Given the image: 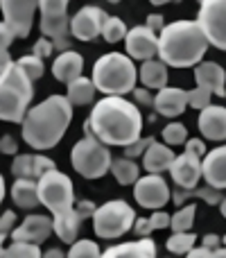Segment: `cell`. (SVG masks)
<instances>
[{
    "label": "cell",
    "mask_w": 226,
    "mask_h": 258,
    "mask_svg": "<svg viewBox=\"0 0 226 258\" xmlns=\"http://www.w3.org/2000/svg\"><path fill=\"white\" fill-rule=\"evenodd\" d=\"M84 129L86 134L100 138L104 145L127 147L140 138V109L120 95H107L100 102H95Z\"/></svg>",
    "instance_id": "1"
},
{
    "label": "cell",
    "mask_w": 226,
    "mask_h": 258,
    "mask_svg": "<svg viewBox=\"0 0 226 258\" xmlns=\"http://www.w3.org/2000/svg\"><path fill=\"white\" fill-rule=\"evenodd\" d=\"M34 156L36 154H18V156H14V163H12V174L14 177L16 179H36Z\"/></svg>",
    "instance_id": "33"
},
{
    "label": "cell",
    "mask_w": 226,
    "mask_h": 258,
    "mask_svg": "<svg viewBox=\"0 0 226 258\" xmlns=\"http://www.w3.org/2000/svg\"><path fill=\"white\" fill-rule=\"evenodd\" d=\"M213 258H226V247H217V249H213Z\"/></svg>",
    "instance_id": "51"
},
{
    "label": "cell",
    "mask_w": 226,
    "mask_h": 258,
    "mask_svg": "<svg viewBox=\"0 0 226 258\" xmlns=\"http://www.w3.org/2000/svg\"><path fill=\"white\" fill-rule=\"evenodd\" d=\"M201 170H204V181L208 186L224 190L226 188V145L210 150L201 159Z\"/></svg>",
    "instance_id": "18"
},
{
    "label": "cell",
    "mask_w": 226,
    "mask_h": 258,
    "mask_svg": "<svg viewBox=\"0 0 226 258\" xmlns=\"http://www.w3.org/2000/svg\"><path fill=\"white\" fill-rule=\"evenodd\" d=\"M52 50H54V43L52 41L48 39V36H45V39H39L34 43V48H32V54H36V57H50V54H52Z\"/></svg>",
    "instance_id": "41"
},
{
    "label": "cell",
    "mask_w": 226,
    "mask_h": 258,
    "mask_svg": "<svg viewBox=\"0 0 226 258\" xmlns=\"http://www.w3.org/2000/svg\"><path fill=\"white\" fill-rule=\"evenodd\" d=\"M107 3H113V5H118V3H122V0H107Z\"/></svg>",
    "instance_id": "56"
},
{
    "label": "cell",
    "mask_w": 226,
    "mask_h": 258,
    "mask_svg": "<svg viewBox=\"0 0 226 258\" xmlns=\"http://www.w3.org/2000/svg\"><path fill=\"white\" fill-rule=\"evenodd\" d=\"M68 3L70 0H39L41 9V32L43 36H50L54 43V50H70V18H68Z\"/></svg>",
    "instance_id": "9"
},
{
    "label": "cell",
    "mask_w": 226,
    "mask_h": 258,
    "mask_svg": "<svg viewBox=\"0 0 226 258\" xmlns=\"http://www.w3.org/2000/svg\"><path fill=\"white\" fill-rule=\"evenodd\" d=\"M66 86H68L66 98L72 107H86V104L93 102L95 93H98L93 80H86V77H77V80H72L70 84H66Z\"/></svg>",
    "instance_id": "27"
},
{
    "label": "cell",
    "mask_w": 226,
    "mask_h": 258,
    "mask_svg": "<svg viewBox=\"0 0 226 258\" xmlns=\"http://www.w3.org/2000/svg\"><path fill=\"white\" fill-rule=\"evenodd\" d=\"M188 107V91L177 86H165L154 95V109L165 118H177Z\"/></svg>",
    "instance_id": "17"
},
{
    "label": "cell",
    "mask_w": 226,
    "mask_h": 258,
    "mask_svg": "<svg viewBox=\"0 0 226 258\" xmlns=\"http://www.w3.org/2000/svg\"><path fill=\"white\" fill-rule=\"evenodd\" d=\"M5 23L12 27L16 39H25L32 32L34 12L39 9V0H0Z\"/></svg>",
    "instance_id": "12"
},
{
    "label": "cell",
    "mask_w": 226,
    "mask_h": 258,
    "mask_svg": "<svg viewBox=\"0 0 226 258\" xmlns=\"http://www.w3.org/2000/svg\"><path fill=\"white\" fill-rule=\"evenodd\" d=\"M219 209H222V215H224V218H226V197H224V200H222V204H219Z\"/></svg>",
    "instance_id": "55"
},
{
    "label": "cell",
    "mask_w": 226,
    "mask_h": 258,
    "mask_svg": "<svg viewBox=\"0 0 226 258\" xmlns=\"http://www.w3.org/2000/svg\"><path fill=\"white\" fill-rule=\"evenodd\" d=\"M133 200L142 206V209L161 211L170 200H172V190L165 183L161 174H147L140 177L133 183Z\"/></svg>",
    "instance_id": "11"
},
{
    "label": "cell",
    "mask_w": 226,
    "mask_h": 258,
    "mask_svg": "<svg viewBox=\"0 0 226 258\" xmlns=\"http://www.w3.org/2000/svg\"><path fill=\"white\" fill-rule=\"evenodd\" d=\"M14 220H16V215H14V211H5L3 215H0V236H12L14 231Z\"/></svg>",
    "instance_id": "42"
},
{
    "label": "cell",
    "mask_w": 226,
    "mask_h": 258,
    "mask_svg": "<svg viewBox=\"0 0 226 258\" xmlns=\"http://www.w3.org/2000/svg\"><path fill=\"white\" fill-rule=\"evenodd\" d=\"M140 82L145 84V89H165L168 86V63L161 61V59H147L142 61L140 66V73H138Z\"/></svg>",
    "instance_id": "25"
},
{
    "label": "cell",
    "mask_w": 226,
    "mask_h": 258,
    "mask_svg": "<svg viewBox=\"0 0 226 258\" xmlns=\"http://www.w3.org/2000/svg\"><path fill=\"white\" fill-rule=\"evenodd\" d=\"M210 98H213V91L204 89V86H197V89L188 91V104H190L192 109H199V111L210 107Z\"/></svg>",
    "instance_id": "38"
},
{
    "label": "cell",
    "mask_w": 226,
    "mask_h": 258,
    "mask_svg": "<svg viewBox=\"0 0 226 258\" xmlns=\"http://www.w3.org/2000/svg\"><path fill=\"white\" fill-rule=\"evenodd\" d=\"M186 152H188V154L199 156V159H204V156L208 154V152H206L204 141H199V138H188V141H186Z\"/></svg>",
    "instance_id": "43"
},
{
    "label": "cell",
    "mask_w": 226,
    "mask_h": 258,
    "mask_svg": "<svg viewBox=\"0 0 226 258\" xmlns=\"http://www.w3.org/2000/svg\"><path fill=\"white\" fill-rule=\"evenodd\" d=\"M199 132L208 141H226V107L210 104L199 113Z\"/></svg>",
    "instance_id": "19"
},
{
    "label": "cell",
    "mask_w": 226,
    "mask_h": 258,
    "mask_svg": "<svg viewBox=\"0 0 226 258\" xmlns=\"http://www.w3.org/2000/svg\"><path fill=\"white\" fill-rule=\"evenodd\" d=\"M82 68H84V57L75 50H66L61 52L52 63V75L63 84H70L72 80L82 77Z\"/></svg>",
    "instance_id": "22"
},
{
    "label": "cell",
    "mask_w": 226,
    "mask_h": 258,
    "mask_svg": "<svg viewBox=\"0 0 226 258\" xmlns=\"http://www.w3.org/2000/svg\"><path fill=\"white\" fill-rule=\"evenodd\" d=\"M147 27H149L152 32H159V30H163V16L161 14H149L147 16Z\"/></svg>",
    "instance_id": "47"
},
{
    "label": "cell",
    "mask_w": 226,
    "mask_h": 258,
    "mask_svg": "<svg viewBox=\"0 0 226 258\" xmlns=\"http://www.w3.org/2000/svg\"><path fill=\"white\" fill-rule=\"evenodd\" d=\"M127 32H129L127 25H124V21L120 16H109L102 25V36L107 43H118V41L127 39Z\"/></svg>",
    "instance_id": "31"
},
{
    "label": "cell",
    "mask_w": 226,
    "mask_h": 258,
    "mask_svg": "<svg viewBox=\"0 0 226 258\" xmlns=\"http://www.w3.org/2000/svg\"><path fill=\"white\" fill-rule=\"evenodd\" d=\"M14 39H16V34L12 32V27H9L5 21H0V57L7 54V48L12 45Z\"/></svg>",
    "instance_id": "40"
},
{
    "label": "cell",
    "mask_w": 226,
    "mask_h": 258,
    "mask_svg": "<svg viewBox=\"0 0 226 258\" xmlns=\"http://www.w3.org/2000/svg\"><path fill=\"white\" fill-rule=\"evenodd\" d=\"M170 177L177 183V188H197L199 179H204V170H201V159L195 154L183 152L181 156L174 159L170 165Z\"/></svg>",
    "instance_id": "15"
},
{
    "label": "cell",
    "mask_w": 226,
    "mask_h": 258,
    "mask_svg": "<svg viewBox=\"0 0 226 258\" xmlns=\"http://www.w3.org/2000/svg\"><path fill=\"white\" fill-rule=\"evenodd\" d=\"M111 172L120 186H131V183H136L138 179H140V168H138V163L133 159H127V156L113 159Z\"/></svg>",
    "instance_id": "28"
},
{
    "label": "cell",
    "mask_w": 226,
    "mask_h": 258,
    "mask_svg": "<svg viewBox=\"0 0 226 258\" xmlns=\"http://www.w3.org/2000/svg\"><path fill=\"white\" fill-rule=\"evenodd\" d=\"M170 220H172V215H168L165 211H156V213L149 215V218L136 220V222H133V233H136L138 238H149L156 229L170 227Z\"/></svg>",
    "instance_id": "29"
},
{
    "label": "cell",
    "mask_w": 226,
    "mask_h": 258,
    "mask_svg": "<svg viewBox=\"0 0 226 258\" xmlns=\"http://www.w3.org/2000/svg\"><path fill=\"white\" fill-rule=\"evenodd\" d=\"M124 48H127V54L131 59L147 61V59H154L159 54V36L147 25H136L127 32Z\"/></svg>",
    "instance_id": "14"
},
{
    "label": "cell",
    "mask_w": 226,
    "mask_h": 258,
    "mask_svg": "<svg viewBox=\"0 0 226 258\" xmlns=\"http://www.w3.org/2000/svg\"><path fill=\"white\" fill-rule=\"evenodd\" d=\"M177 3H179V0H177Z\"/></svg>",
    "instance_id": "59"
},
{
    "label": "cell",
    "mask_w": 226,
    "mask_h": 258,
    "mask_svg": "<svg viewBox=\"0 0 226 258\" xmlns=\"http://www.w3.org/2000/svg\"><path fill=\"white\" fill-rule=\"evenodd\" d=\"M3 258H43V251L39 249V245H32V242H12L5 249Z\"/></svg>",
    "instance_id": "34"
},
{
    "label": "cell",
    "mask_w": 226,
    "mask_h": 258,
    "mask_svg": "<svg viewBox=\"0 0 226 258\" xmlns=\"http://www.w3.org/2000/svg\"><path fill=\"white\" fill-rule=\"evenodd\" d=\"M66 258H102V251H100L98 242L93 240H77L72 242Z\"/></svg>",
    "instance_id": "35"
},
{
    "label": "cell",
    "mask_w": 226,
    "mask_h": 258,
    "mask_svg": "<svg viewBox=\"0 0 226 258\" xmlns=\"http://www.w3.org/2000/svg\"><path fill=\"white\" fill-rule=\"evenodd\" d=\"M16 150H18V145H16V141H14L12 136H3L0 138V152L3 154H16Z\"/></svg>",
    "instance_id": "45"
},
{
    "label": "cell",
    "mask_w": 226,
    "mask_h": 258,
    "mask_svg": "<svg viewBox=\"0 0 226 258\" xmlns=\"http://www.w3.org/2000/svg\"><path fill=\"white\" fill-rule=\"evenodd\" d=\"M195 240H197L195 233L179 231V233H172V236L168 238L165 247H168V251H172V254H188V251L195 247Z\"/></svg>",
    "instance_id": "32"
},
{
    "label": "cell",
    "mask_w": 226,
    "mask_h": 258,
    "mask_svg": "<svg viewBox=\"0 0 226 258\" xmlns=\"http://www.w3.org/2000/svg\"><path fill=\"white\" fill-rule=\"evenodd\" d=\"M201 240H204V247H208V249H217V247L222 245V238L215 236V233H208V236H204Z\"/></svg>",
    "instance_id": "49"
},
{
    "label": "cell",
    "mask_w": 226,
    "mask_h": 258,
    "mask_svg": "<svg viewBox=\"0 0 226 258\" xmlns=\"http://www.w3.org/2000/svg\"><path fill=\"white\" fill-rule=\"evenodd\" d=\"M152 143H154V138H138L136 143H131V145L124 147V156H127V159H136V156L145 154L147 147H149Z\"/></svg>",
    "instance_id": "39"
},
{
    "label": "cell",
    "mask_w": 226,
    "mask_h": 258,
    "mask_svg": "<svg viewBox=\"0 0 226 258\" xmlns=\"http://www.w3.org/2000/svg\"><path fill=\"white\" fill-rule=\"evenodd\" d=\"M43 258H66V254L61 249H57V247H52V249L43 251Z\"/></svg>",
    "instance_id": "50"
},
{
    "label": "cell",
    "mask_w": 226,
    "mask_h": 258,
    "mask_svg": "<svg viewBox=\"0 0 226 258\" xmlns=\"http://www.w3.org/2000/svg\"><path fill=\"white\" fill-rule=\"evenodd\" d=\"M3 68H5V63H0V73H3Z\"/></svg>",
    "instance_id": "57"
},
{
    "label": "cell",
    "mask_w": 226,
    "mask_h": 258,
    "mask_svg": "<svg viewBox=\"0 0 226 258\" xmlns=\"http://www.w3.org/2000/svg\"><path fill=\"white\" fill-rule=\"evenodd\" d=\"M39 186V202L52 215H61L75 209V188L68 174L59 172L57 168L45 172L36 181Z\"/></svg>",
    "instance_id": "7"
},
{
    "label": "cell",
    "mask_w": 226,
    "mask_h": 258,
    "mask_svg": "<svg viewBox=\"0 0 226 258\" xmlns=\"http://www.w3.org/2000/svg\"><path fill=\"white\" fill-rule=\"evenodd\" d=\"M138 71L133 66V59L122 52H109L95 61L93 66V84L100 93L120 95L124 98L136 89Z\"/></svg>",
    "instance_id": "5"
},
{
    "label": "cell",
    "mask_w": 226,
    "mask_h": 258,
    "mask_svg": "<svg viewBox=\"0 0 226 258\" xmlns=\"http://www.w3.org/2000/svg\"><path fill=\"white\" fill-rule=\"evenodd\" d=\"M72 122V104L66 95H50L27 111L21 122L23 141L30 147L43 152L54 147L63 138L68 125Z\"/></svg>",
    "instance_id": "2"
},
{
    "label": "cell",
    "mask_w": 226,
    "mask_h": 258,
    "mask_svg": "<svg viewBox=\"0 0 226 258\" xmlns=\"http://www.w3.org/2000/svg\"><path fill=\"white\" fill-rule=\"evenodd\" d=\"M75 209H77V213L82 215V218H93L95 215V211H98V206L93 204V202H89V200H84V202H80V204H75Z\"/></svg>",
    "instance_id": "44"
},
{
    "label": "cell",
    "mask_w": 226,
    "mask_h": 258,
    "mask_svg": "<svg viewBox=\"0 0 226 258\" xmlns=\"http://www.w3.org/2000/svg\"><path fill=\"white\" fill-rule=\"evenodd\" d=\"M12 200L16 202V206L23 211L36 209V206L41 204L36 179H16V181H14V188H12Z\"/></svg>",
    "instance_id": "26"
},
{
    "label": "cell",
    "mask_w": 226,
    "mask_h": 258,
    "mask_svg": "<svg viewBox=\"0 0 226 258\" xmlns=\"http://www.w3.org/2000/svg\"><path fill=\"white\" fill-rule=\"evenodd\" d=\"M174 152L170 150V145H165V143H152L149 147H147V152L142 154V168L147 170L149 174H161L165 172V170H170V165L174 163Z\"/></svg>",
    "instance_id": "23"
},
{
    "label": "cell",
    "mask_w": 226,
    "mask_h": 258,
    "mask_svg": "<svg viewBox=\"0 0 226 258\" xmlns=\"http://www.w3.org/2000/svg\"><path fill=\"white\" fill-rule=\"evenodd\" d=\"M102 258H156V242L152 238H140L133 242L109 247Z\"/></svg>",
    "instance_id": "21"
},
{
    "label": "cell",
    "mask_w": 226,
    "mask_h": 258,
    "mask_svg": "<svg viewBox=\"0 0 226 258\" xmlns=\"http://www.w3.org/2000/svg\"><path fill=\"white\" fill-rule=\"evenodd\" d=\"M3 200H5V179L0 174V204H3Z\"/></svg>",
    "instance_id": "52"
},
{
    "label": "cell",
    "mask_w": 226,
    "mask_h": 258,
    "mask_svg": "<svg viewBox=\"0 0 226 258\" xmlns=\"http://www.w3.org/2000/svg\"><path fill=\"white\" fill-rule=\"evenodd\" d=\"M186 258H213V249H208V247H199V249H195V247H192V249L186 254Z\"/></svg>",
    "instance_id": "48"
},
{
    "label": "cell",
    "mask_w": 226,
    "mask_h": 258,
    "mask_svg": "<svg viewBox=\"0 0 226 258\" xmlns=\"http://www.w3.org/2000/svg\"><path fill=\"white\" fill-rule=\"evenodd\" d=\"M50 233H54L52 220L48 215H27L21 222V227H16L12 231L14 242H32V245H41L50 238Z\"/></svg>",
    "instance_id": "16"
},
{
    "label": "cell",
    "mask_w": 226,
    "mask_h": 258,
    "mask_svg": "<svg viewBox=\"0 0 226 258\" xmlns=\"http://www.w3.org/2000/svg\"><path fill=\"white\" fill-rule=\"evenodd\" d=\"M197 23L217 50H226V0H201Z\"/></svg>",
    "instance_id": "10"
},
{
    "label": "cell",
    "mask_w": 226,
    "mask_h": 258,
    "mask_svg": "<svg viewBox=\"0 0 226 258\" xmlns=\"http://www.w3.org/2000/svg\"><path fill=\"white\" fill-rule=\"evenodd\" d=\"M70 163L84 179H100L111 170L113 156L109 152V145H104L93 134H86L72 145Z\"/></svg>",
    "instance_id": "6"
},
{
    "label": "cell",
    "mask_w": 226,
    "mask_h": 258,
    "mask_svg": "<svg viewBox=\"0 0 226 258\" xmlns=\"http://www.w3.org/2000/svg\"><path fill=\"white\" fill-rule=\"evenodd\" d=\"M131 93H133V98H136L140 104H145V107H149V104H154V98H152V95H149V91H147V89H133Z\"/></svg>",
    "instance_id": "46"
},
{
    "label": "cell",
    "mask_w": 226,
    "mask_h": 258,
    "mask_svg": "<svg viewBox=\"0 0 226 258\" xmlns=\"http://www.w3.org/2000/svg\"><path fill=\"white\" fill-rule=\"evenodd\" d=\"M82 215L77 213V209L68 211V213H61V215H52V229L57 233V238L61 242H77V236H80V227H82Z\"/></svg>",
    "instance_id": "24"
},
{
    "label": "cell",
    "mask_w": 226,
    "mask_h": 258,
    "mask_svg": "<svg viewBox=\"0 0 226 258\" xmlns=\"http://www.w3.org/2000/svg\"><path fill=\"white\" fill-rule=\"evenodd\" d=\"M18 66H21L23 68V71H25L27 73V75H30L32 77V80H39V77L41 75H43V73H45V66H43V59H41V57H36V54H25V57H21V59H18Z\"/></svg>",
    "instance_id": "36"
},
{
    "label": "cell",
    "mask_w": 226,
    "mask_h": 258,
    "mask_svg": "<svg viewBox=\"0 0 226 258\" xmlns=\"http://www.w3.org/2000/svg\"><path fill=\"white\" fill-rule=\"evenodd\" d=\"M195 77H197V86L213 91L215 95L224 98L226 95V71L219 63L215 61H201L195 66Z\"/></svg>",
    "instance_id": "20"
},
{
    "label": "cell",
    "mask_w": 226,
    "mask_h": 258,
    "mask_svg": "<svg viewBox=\"0 0 226 258\" xmlns=\"http://www.w3.org/2000/svg\"><path fill=\"white\" fill-rule=\"evenodd\" d=\"M208 45L197 21H174L161 30L159 57L172 68H192L201 63Z\"/></svg>",
    "instance_id": "3"
},
{
    "label": "cell",
    "mask_w": 226,
    "mask_h": 258,
    "mask_svg": "<svg viewBox=\"0 0 226 258\" xmlns=\"http://www.w3.org/2000/svg\"><path fill=\"white\" fill-rule=\"evenodd\" d=\"M5 254V236H0V258Z\"/></svg>",
    "instance_id": "53"
},
{
    "label": "cell",
    "mask_w": 226,
    "mask_h": 258,
    "mask_svg": "<svg viewBox=\"0 0 226 258\" xmlns=\"http://www.w3.org/2000/svg\"><path fill=\"white\" fill-rule=\"evenodd\" d=\"M152 5H168V3H172V0H149Z\"/></svg>",
    "instance_id": "54"
},
{
    "label": "cell",
    "mask_w": 226,
    "mask_h": 258,
    "mask_svg": "<svg viewBox=\"0 0 226 258\" xmlns=\"http://www.w3.org/2000/svg\"><path fill=\"white\" fill-rule=\"evenodd\" d=\"M34 98V80L18 66L9 61L0 73V120L23 122Z\"/></svg>",
    "instance_id": "4"
},
{
    "label": "cell",
    "mask_w": 226,
    "mask_h": 258,
    "mask_svg": "<svg viewBox=\"0 0 226 258\" xmlns=\"http://www.w3.org/2000/svg\"><path fill=\"white\" fill-rule=\"evenodd\" d=\"M107 14L95 5L82 7L75 16L70 18V34L80 41H93L95 36L102 34V25L107 21Z\"/></svg>",
    "instance_id": "13"
},
{
    "label": "cell",
    "mask_w": 226,
    "mask_h": 258,
    "mask_svg": "<svg viewBox=\"0 0 226 258\" xmlns=\"http://www.w3.org/2000/svg\"><path fill=\"white\" fill-rule=\"evenodd\" d=\"M136 222V211L122 200H111L104 202L102 206H98L93 215V229L100 238H120L127 231L133 229Z\"/></svg>",
    "instance_id": "8"
},
{
    "label": "cell",
    "mask_w": 226,
    "mask_h": 258,
    "mask_svg": "<svg viewBox=\"0 0 226 258\" xmlns=\"http://www.w3.org/2000/svg\"><path fill=\"white\" fill-rule=\"evenodd\" d=\"M195 215H197V206L195 204H186L172 215L170 220V227H172V233L179 231H190L192 224H195Z\"/></svg>",
    "instance_id": "30"
},
{
    "label": "cell",
    "mask_w": 226,
    "mask_h": 258,
    "mask_svg": "<svg viewBox=\"0 0 226 258\" xmlns=\"http://www.w3.org/2000/svg\"><path fill=\"white\" fill-rule=\"evenodd\" d=\"M222 242H224V247H226V236H224V238H222Z\"/></svg>",
    "instance_id": "58"
},
{
    "label": "cell",
    "mask_w": 226,
    "mask_h": 258,
    "mask_svg": "<svg viewBox=\"0 0 226 258\" xmlns=\"http://www.w3.org/2000/svg\"><path fill=\"white\" fill-rule=\"evenodd\" d=\"M163 141L165 145H181V143L188 141V129L181 122H170L168 127L163 129Z\"/></svg>",
    "instance_id": "37"
}]
</instances>
